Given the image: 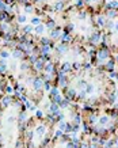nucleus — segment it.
<instances>
[{
  "label": "nucleus",
  "instance_id": "f257e3e1",
  "mask_svg": "<svg viewBox=\"0 0 118 148\" xmlns=\"http://www.w3.org/2000/svg\"><path fill=\"white\" fill-rule=\"evenodd\" d=\"M56 122L48 115L29 117L25 122L23 141L26 148H45L53 139Z\"/></svg>",
  "mask_w": 118,
  "mask_h": 148
},
{
  "label": "nucleus",
  "instance_id": "f03ea898",
  "mask_svg": "<svg viewBox=\"0 0 118 148\" xmlns=\"http://www.w3.org/2000/svg\"><path fill=\"white\" fill-rule=\"evenodd\" d=\"M69 140H71V137L62 133V136L60 137H53L45 148H67V141Z\"/></svg>",
  "mask_w": 118,
  "mask_h": 148
},
{
  "label": "nucleus",
  "instance_id": "7ed1b4c3",
  "mask_svg": "<svg viewBox=\"0 0 118 148\" xmlns=\"http://www.w3.org/2000/svg\"><path fill=\"white\" fill-rule=\"evenodd\" d=\"M7 87H8V79L4 75L0 74V101L7 94Z\"/></svg>",
  "mask_w": 118,
  "mask_h": 148
},
{
  "label": "nucleus",
  "instance_id": "20e7f679",
  "mask_svg": "<svg viewBox=\"0 0 118 148\" xmlns=\"http://www.w3.org/2000/svg\"><path fill=\"white\" fill-rule=\"evenodd\" d=\"M106 21L107 18L103 17V15H96L95 18V25L98 27H105V25H106Z\"/></svg>",
  "mask_w": 118,
  "mask_h": 148
},
{
  "label": "nucleus",
  "instance_id": "39448f33",
  "mask_svg": "<svg viewBox=\"0 0 118 148\" xmlns=\"http://www.w3.org/2000/svg\"><path fill=\"white\" fill-rule=\"evenodd\" d=\"M118 15V10H106V18L107 19H113Z\"/></svg>",
  "mask_w": 118,
  "mask_h": 148
},
{
  "label": "nucleus",
  "instance_id": "423d86ee",
  "mask_svg": "<svg viewBox=\"0 0 118 148\" xmlns=\"http://www.w3.org/2000/svg\"><path fill=\"white\" fill-rule=\"evenodd\" d=\"M115 99H117V97H115V92H110V94L107 95V102L110 103V105H113V103L115 102Z\"/></svg>",
  "mask_w": 118,
  "mask_h": 148
},
{
  "label": "nucleus",
  "instance_id": "0eeeda50",
  "mask_svg": "<svg viewBox=\"0 0 118 148\" xmlns=\"http://www.w3.org/2000/svg\"><path fill=\"white\" fill-rule=\"evenodd\" d=\"M105 29H107V30H113V29H114V21H111V19H107L106 25H105Z\"/></svg>",
  "mask_w": 118,
  "mask_h": 148
},
{
  "label": "nucleus",
  "instance_id": "6e6552de",
  "mask_svg": "<svg viewBox=\"0 0 118 148\" xmlns=\"http://www.w3.org/2000/svg\"><path fill=\"white\" fill-rule=\"evenodd\" d=\"M114 61H115V64L118 65V54H115V57H114Z\"/></svg>",
  "mask_w": 118,
  "mask_h": 148
},
{
  "label": "nucleus",
  "instance_id": "1a4fd4ad",
  "mask_svg": "<svg viewBox=\"0 0 118 148\" xmlns=\"http://www.w3.org/2000/svg\"><path fill=\"white\" fill-rule=\"evenodd\" d=\"M114 145L118 148V139H115V140H114Z\"/></svg>",
  "mask_w": 118,
  "mask_h": 148
},
{
  "label": "nucleus",
  "instance_id": "9d476101",
  "mask_svg": "<svg viewBox=\"0 0 118 148\" xmlns=\"http://www.w3.org/2000/svg\"><path fill=\"white\" fill-rule=\"evenodd\" d=\"M115 97H117V99H118V91H115Z\"/></svg>",
  "mask_w": 118,
  "mask_h": 148
}]
</instances>
